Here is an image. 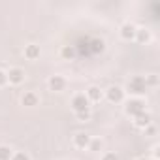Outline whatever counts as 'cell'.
I'll return each mask as SVG.
<instances>
[{
	"label": "cell",
	"instance_id": "6da1fadb",
	"mask_svg": "<svg viewBox=\"0 0 160 160\" xmlns=\"http://www.w3.org/2000/svg\"><path fill=\"white\" fill-rule=\"evenodd\" d=\"M126 89H128L130 94H134V96H141V94L147 92L149 85H147V81H145V77H143V75H134L130 81H128Z\"/></svg>",
	"mask_w": 160,
	"mask_h": 160
},
{
	"label": "cell",
	"instance_id": "7a4b0ae2",
	"mask_svg": "<svg viewBox=\"0 0 160 160\" xmlns=\"http://www.w3.org/2000/svg\"><path fill=\"white\" fill-rule=\"evenodd\" d=\"M124 111H126V115H130V117H138L139 113L145 111V102L139 100V98H132V100L126 102Z\"/></svg>",
	"mask_w": 160,
	"mask_h": 160
},
{
	"label": "cell",
	"instance_id": "3957f363",
	"mask_svg": "<svg viewBox=\"0 0 160 160\" xmlns=\"http://www.w3.org/2000/svg\"><path fill=\"white\" fill-rule=\"evenodd\" d=\"M72 109L75 113H83V111H89V100L85 94H75L73 100H72Z\"/></svg>",
	"mask_w": 160,
	"mask_h": 160
},
{
	"label": "cell",
	"instance_id": "277c9868",
	"mask_svg": "<svg viewBox=\"0 0 160 160\" xmlns=\"http://www.w3.org/2000/svg\"><path fill=\"white\" fill-rule=\"evenodd\" d=\"M106 98H108L111 104H119V102L124 100V91H122L121 87L113 85V87H109V89L106 91Z\"/></svg>",
	"mask_w": 160,
	"mask_h": 160
},
{
	"label": "cell",
	"instance_id": "5b68a950",
	"mask_svg": "<svg viewBox=\"0 0 160 160\" xmlns=\"http://www.w3.org/2000/svg\"><path fill=\"white\" fill-rule=\"evenodd\" d=\"M6 73H8V83L12 85H21L25 81V72L21 68H10Z\"/></svg>",
	"mask_w": 160,
	"mask_h": 160
},
{
	"label": "cell",
	"instance_id": "8992f818",
	"mask_svg": "<svg viewBox=\"0 0 160 160\" xmlns=\"http://www.w3.org/2000/svg\"><path fill=\"white\" fill-rule=\"evenodd\" d=\"M47 85H49L51 91L60 92V91H64V87H66V79H64L62 75H51L49 81H47Z\"/></svg>",
	"mask_w": 160,
	"mask_h": 160
},
{
	"label": "cell",
	"instance_id": "52a82bcc",
	"mask_svg": "<svg viewBox=\"0 0 160 160\" xmlns=\"http://www.w3.org/2000/svg\"><path fill=\"white\" fill-rule=\"evenodd\" d=\"M91 136L89 134H85V132H77L75 136H73V145L77 147V149H89V145H91Z\"/></svg>",
	"mask_w": 160,
	"mask_h": 160
},
{
	"label": "cell",
	"instance_id": "ba28073f",
	"mask_svg": "<svg viewBox=\"0 0 160 160\" xmlns=\"http://www.w3.org/2000/svg\"><path fill=\"white\" fill-rule=\"evenodd\" d=\"M136 30H138L136 25H132V23H124V25L121 27V38L126 40V42L136 40Z\"/></svg>",
	"mask_w": 160,
	"mask_h": 160
},
{
	"label": "cell",
	"instance_id": "9c48e42d",
	"mask_svg": "<svg viewBox=\"0 0 160 160\" xmlns=\"http://www.w3.org/2000/svg\"><path fill=\"white\" fill-rule=\"evenodd\" d=\"M134 124H136L138 128H147V126L151 124V115H149L147 111L139 113L138 117H134Z\"/></svg>",
	"mask_w": 160,
	"mask_h": 160
},
{
	"label": "cell",
	"instance_id": "30bf717a",
	"mask_svg": "<svg viewBox=\"0 0 160 160\" xmlns=\"http://www.w3.org/2000/svg\"><path fill=\"white\" fill-rule=\"evenodd\" d=\"M25 57H27L28 60H36V58H40V45H36V43L27 45V47H25Z\"/></svg>",
	"mask_w": 160,
	"mask_h": 160
},
{
	"label": "cell",
	"instance_id": "8fae6325",
	"mask_svg": "<svg viewBox=\"0 0 160 160\" xmlns=\"http://www.w3.org/2000/svg\"><path fill=\"white\" fill-rule=\"evenodd\" d=\"M87 100L89 102H100L102 98H104V92L98 89V87H89V91H87Z\"/></svg>",
	"mask_w": 160,
	"mask_h": 160
},
{
	"label": "cell",
	"instance_id": "7c38bea8",
	"mask_svg": "<svg viewBox=\"0 0 160 160\" xmlns=\"http://www.w3.org/2000/svg\"><path fill=\"white\" fill-rule=\"evenodd\" d=\"M21 102H23V106H27V108H34V106H38V96H36L34 92H25L23 98H21Z\"/></svg>",
	"mask_w": 160,
	"mask_h": 160
},
{
	"label": "cell",
	"instance_id": "4fadbf2b",
	"mask_svg": "<svg viewBox=\"0 0 160 160\" xmlns=\"http://www.w3.org/2000/svg\"><path fill=\"white\" fill-rule=\"evenodd\" d=\"M136 40H138L139 43H147V42L151 40L149 28H138V30H136Z\"/></svg>",
	"mask_w": 160,
	"mask_h": 160
},
{
	"label": "cell",
	"instance_id": "5bb4252c",
	"mask_svg": "<svg viewBox=\"0 0 160 160\" xmlns=\"http://www.w3.org/2000/svg\"><path fill=\"white\" fill-rule=\"evenodd\" d=\"M12 156H13L12 147H8V145H0V160H12Z\"/></svg>",
	"mask_w": 160,
	"mask_h": 160
},
{
	"label": "cell",
	"instance_id": "9a60e30c",
	"mask_svg": "<svg viewBox=\"0 0 160 160\" xmlns=\"http://www.w3.org/2000/svg\"><path fill=\"white\" fill-rule=\"evenodd\" d=\"M62 57H64V58H73V57H75V49H73L72 45H66V47L62 49Z\"/></svg>",
	"mask_w": 160,
	"mask_h": 160
},
{
	"label": "cell",
	"instance_id": "2e32d148",
	"mask_svg": "<svg viewBox=\"0 0 160 160\" xmlns=\"http://www.w3.org/2000/svg\"><path fill=\"white\" fill-rule=\"evenodd\" d=\"M12 160H30V158H28V154H27V152H13Z\"/></svg>",
	"mask_w": 160,
	"mask_h": 160
},
{
	"label": "cell",
	"instance_id": "e0dca14e",
	"mask_svg": "<svg viewBox=\"0 0 160 160\" xmlns=\"http://www.w3.org/2000/svg\"><path fill=\"white\" fill-rule=\"evenodd\" d=\"M75 117H77L79 121H89V119H91V109H89V111H83V113H75Z\"/></svg>",
	"mask_w": 160,
	"mask_h": 160
},
{
	"label": "cell",
	"instance_id": "ac0fdd59",
	"mask_svg": "<svg viewBox=\"0 0 160 160\" xmlns=\"http://www.w3.org/2000/svg\"><path fill=\"white\" fill-rule=\"evenodd\" d=\"M8 83V73H6V70H0V87H4Z\"/></svg>",
	"mask_w": 160,
	"mask_h": 160
},
{
	"label": "cell",
	"instance_id": "d6986e66",
	"mask_svg": "<svg viewBox=\"0 0 160 160\" xmlns=\"http://www.w3.org/2000/svg\"><path fill=\"white\" fill-rule=\"evenodd\" d=\"M102 160H119V156H117L115 152H106V154L102 156Z\"/></svg>",
	"mask_w": 160,
	"mask_h": 160
},
{
	"label": "cell",
	"instance_id": "ffe728a7",
	"mask_svg": "<svg viewBox=\"0 0 160 160\" xmlns=\"http://www.w3.org/2000/svg\"><path fill=\"white\" fill-rule=\"evenodd\" d=\"M100 147H102L100 141H91V145H89V149H92V151H98Z\"/></svg>",
	"mask_w": 160,
	"mask_h": 160
},
{
	"label": "cell",
	"instance_id": "44dd1931",
	"mask_svg": "<svg viewBox=\"0 0 160 160\" xmlns=\"http://www.w3.org/2000/svg\"><path fill=\"white\" fill-rule=\"evenodd\" d=\"M138 160H149V158H145V156H143V158H138Z\"/></svg>",
	"mask_w": 160,
	"mask_h": 160
}]
</instances>
